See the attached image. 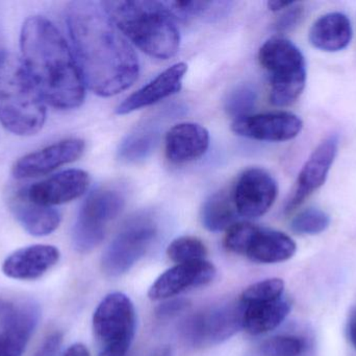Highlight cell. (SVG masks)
I'll list each match as a JSON object with an SVG mask.
<instances>
[{"instance_id": "cell-20", "label": "cell", "mask_w": 356, "mask_h": 356, "mask_svg": "<svg viewBox=\"0 0 356 356\" xmlns=\"http://www.w3.org/2000/svg\"><path fill=\"white\" fill-rule=\"evenodd\" d=\"M209 146V131L198 123H178L165 138L167 158L175 164L197 160L207 153Z\"/></svg>"}, {"instance_id": "cell-2", "label": "cell", "mask_w": 356, "mask_h": 356, "mask_svg": "<svg viewBox=\"0 0 356 356\" xmlns=\"http://www.w3.org/2000/svg\"><path fill=\"white\" fill-rule=\"evenodd\" d=\"M22 64L44 102L60 110L85 100V81L66 40L43 16H31L20 35Z\"/></svg>"}, {"instance_id": "cell-21", "label": "cell", "mask_w": 356, "mask_h": 356, "mask_svg": "<svg viewBox=\"0 0 356 356\" xmlns=\"http://www.w3.org/2000/svg\"><path fill=\"white\" fill-rule=\"evenodd\" d=\"M353 37V25L343 13H328L318 18L309 29L312 45L326 52L345 49Z\"/></svg>"}, {"instance_id": "cell-31", "label": "cell", "mask_w": 356, "mask_h": 356, "mask_svg": "<svg viewBox=\"0 0 356 356\" xmlns=\"http://www.w3.org/2000/svg\"><path fill=\"white\" fill-rule=\"evenodd\" d=\"M284 282L280 278L263 280L248 286L241 296L242 304L266 302L284 296Z\"/></svg>"}, {"instance_id": "cell-33", "label": "cell", "mask_w": 356, "mask_h": 356, "mask_svg": "<svg viewBox=\"0 0 356 356\" xmlns=\"http://www.w3.org/2000/svg\"><path fill=\"white\" fill-rule=\"evenodd\" d=\"M303 13H305V10L302 6L297 2H294L292 6L284 10L282 16L276 21V29L280 31H286L294 29L303 18Z\"/></svg>"}, {"instance_id": "cell-4", "label": "cell", "mask_w": 356, "mask_h": 356, "mask_svg": "<svg viewBox=\"0 0 356 356\" xmlns=\"http://www.w3.org/2000/svg\"><path fill=\"white\" fill-rule=\"evenodd\" d=\"M45 102L22 61L0 50V121L10 133L31 136L43 127Z\"/></svg>"}, {"instance_id": "cell-12", "label": "cell", "mask_w": 356, "mask_h": 356, "mask_svg": "<svg viewBox=\"0 0 356 356\" xmlns=\"http://www.w3.org/2000/svg\"><path fill=\"white\" fill-rule=\"evenodd\" d=\"M85 148V141L77 138L54 142L21 157L13 167V176L16 179L25 180L48 175L58 167L81 158Z\"/></svg>"}, {"instance_id": "cell-19", "label": "cell", "mask_w": 356, "mask_h": 356, "mask_svg": "<svg viewBox=\"0 0 356 356\" xmlns=\"http://www.w3.org/2000/svg\"><path fill=\"white\" fill-rule=\"evenodd\" d=\"M186 70H188V66L184 63H177L169 67L147 85L127 98L116 109L117 114H129L134 111L152 106L164 98L177 93L181 89L182 79Z\"/></svg>"}, {"instance_id": "cell-15", "label": "cell", "mask_w": 356, "mask_h": 356, "mask_svg": "<svg viewBox=\"0 0 356 356\" xmlns=\"http://www.w3.org/2000/svg\"><path fill=\"white\" fill-rule=\"evenodd\" d=\"M90 176L83 169H67L26 188L29 200L54 207L71 202L87 192Z\"/></svg>"}, {"instance_id": "cell-29", "label": "cell", "mask_w": 356, "mask_h": 356, "mask_svg": "<svg viewBox=\"0 0 356 356\" xmlns=\"http://www.w3.org/2000/svg\"><path fill=\"white\" fill-rule=\"evenodd\" d=\"M257 92L253 86L242 84L229 92L225 100V110L234 119L248 116L254 109Z\"/></svg>"}, {"instance_id": "cell-16", "label": "cell", "mask_w": 356, "mask_h": 356, "mask_svg": "<svg viewBox=\"0 0 356 356\" xmlns=\"http://www.w3.org/2000/svg\"><path fill=\"white\" fill-rule=\"evenodd\" d=\"M216 268L207 261L180 263L160 276L149 288L152 300H165L190 288L205 286L213 281Z\"/></svg>"}, {"instance_id": "cell-28", "label": "cell", "mask_w": 356, "mask_h": 356, "mask_svg": "<svg viewBox=\"0 0 356 356\" xmlns=\"http://www.w3.org/2000/svg\"><path fill=\"white\" fill-rule=\"evenodd\" d=\"M332 223L330 215L319 208H309L301 211L293 219L291 228L300 235H318L326 231Z\"/></svg>"}, {"instance_id": "cell-17", "label": "cell", "mask_w": 356, "mask_h": 356, "mask_svg": "<svg viewBox=\"0 0 356 356\" xmlns=\"http://www.w3.org/2000/svg\"><path fill=\"white\" fill-rule=\"evenodd\" d=\"M60 251L50 245H33L19 249L6 257L2 272L16 280H35L47 273L60 261Z\"/></svg>"}, {"instance_id": "cell-3", "label": "cell", "mask_w": 356, "mask_h": 356, "mask_svg": "<svg viewBox=\"0 0 356 356\" xmlns=\"http://www.w3.org/2000/svg\"><path fill=\"white\" fill-rule=\"evenodd\" d=\"M117 29L148 56L168 60L177 54L180 36L173 16L163 1H102Z\"/></svg>"}, {"instance_id": "cell-24", "label": "cell", "mask_w": 356, "mask_h": 356, "mask_svg": "<svg viewBox=\"0 0 356 356\" xmlns=\"http://www.w3.org/2000/svg\"><path fill=\"white\" fill-rule=\"evenodd\" d=\"M238 211L232 190H221L209 196L201 208V222L211 232L223 231L236 224Z\"/></svg>"}, {"instance_id": "cell-34", "label": "cell", "mask_w": 356, "mask_h": 356, "mask_svg": "<svg viewBox=\"0 0 356 356\" xmlns=\"http://www.w3.org/2000/svg\"><path fill=\"white\" fill-rule=\"evenodd\" d=\"M63 342V334L60 332H52L44 339L33 356H56Z\"/></svg>"}, {"instance_id": "cell-25", "label": "cell", "mask_w": 356, "mask_h": 356, "mask_svg": "<svg viewBox=\"0 0 356 356\" xmlns=\"http://www.w3.org/2000/svg\"><path fill=\"white\" fill-rule=\"evenodd\" d=\"M160 131L154 125H146L127 136L118 150V157L124 162L136 163L147 158L160 140Z\"/></svg>"}, {"instance_id": "cell-36", "label": "cell", "mask_w": 356, "mask_h": 356, "mask_svg": "<svg viewBox=\"0 0 356 356\" xmlns=\"http://www.w3.org/2000/svg\"><path fill=\"white\" fill-rule=\"evenodd\" d=\"M347 334L351 344L356 349V305L349 316L348 323H347Z\"/></svg>"}, {"instance_id": "cell-38", "label": "cell", "mask_w": 356, "mask_h": 356, "mask_svg": "<svg viewBox=\"0 0 356 356\" xmlns=\"http://www.w3.org/2000/svg\"><path fill=\"white\" fill-rule=\"evenodd\" d=\"M294 2L295 1H278V0H275V1L268 2V8H269V10H272V12H282V10L289 8V6H292Z\"/></svg>"}, {"instance_id": "cell-26", "label": "cell", "mask_w": 356, "mask_h": 356, "mask_svg": "<svg viewBox=\"0 0 356 356\" xmlns=\"http://www.w3.org/2000/svg\"><path fill=\"white\" fill-rule=\"evenodd\" d=\"M173 17L179 19L200 18L204 20H218L227 14L232 2L229 1H164Z\"/></svg>"}, {"instance_id": "cell-8", "label": "cell", "mask_w": 356, "mask_h": 356, "mask_svg": "<svg viewBox=\"0 0 356 356\" xmlns=\"http://www.w3.org/2000/svg\"><path fill=\"white\" fill-rule=\"evenodd\" d=\"M156 235L158 225L152 215L141 213L131 217L104 253L102 271L110 277L127 273L149 250Z\"/></svg>"}, {"instance_id": "cell-23", "label": "cell", "mask_w": 356, "mask_h": 356, "mask_svg": "<svg viewBox=\"0 0 356 356\" xmlns=\"http://www.w3.org/2000/svg\"><path fill=\"white\" fill-rule=\"evenodd\" d=\"M243 307V328L253 336H259L277 328L288 317L292 305L288 298L282 296L275 300Z\"/></svg>"}, {"instance_id": "cell-10", "label": "cell", "mask_w": 356, "mask_h": 356, "mask_svg": "<svg viewBox=\"0 0 356 356\" xmlns=\"http://www.w3.org/2000/svg\"><path fill=\"white\" fill-rule=\"evenodd\" d=\"M339 146L340 140L338 136L330 135L313 150L299 173L294 189L284 207L286 213L296 210L307 199L325 184L338 155Z\"/></svg>"}, {"instance_id": "cell-1", "label": "cell", "mask_w": 356, "mask_h": 356, "mask_svg": "<svg viewBox=\"0 0 356 356\" xmlns=\"http://www.w3.org/2000/svg\"><path fill=\"white\" fill-rule=\"evenodd\" d=\"M66 22L75 60L94 93L108 98L135 83L140 70L137 54L100 2H70Z\"/></svg>"}, {"instance_id": "cell-35", "label": "cell", "mask_w": 356, "mask_h": 356, "mask_svg": "<svg viewBox=\"0 0 356 356\" xmlns=\"http://www.w3.org/2000/svg\"><path fill=\"white\" fill-rule=\"evenodd\" d=\"M188 301L184 300V299L169 301V302L164 303L159 307L156 315L161 319H169V318L175 317L178 314L182 313L184 309H188Z\"/></svg>"}, {"instance_id": "cell-14", "label": "cell", "mask_w": 356, "mask_h": 356, "mask_svg": "<svg viewBox=\"0 0 356 356\" xmlns=\"http://www.w3.org/2000/svg\"><path fill=\"white\" fill-rule=\"evenodd\" d=\"M39 319L38 305L8 301L0 315V356H22Z\"/></svg>"}, {"instance_id": "cell-22", "label": "cell", "mask_w": 356, "mask_h": 356, "mask_svg": "<svg viewBox=\"0 0 356 356\" xmlns=\"http://www.w3.org/2000/svg\"><path fill=\"white\" fill-rule=\"evenodd\" d=\"M296 250V242L284 232L257 226L245 255L254 263H277L292 258Z\"/></svg>"}, {"instance_id": "cell-30", "label": "cell", "mask_w": 356, "mask_h": 356, "mask_svg": "<svg viewBox=\"0 0 356 356\" xmlns=\"http://www.w3.org/2000/svg\"><path fill=\"white\" fill-rule=\"evenodd\" d=\"M307 340L302 336L284 334L274 336L261 346L264 356H303L307 353Z\"/></svg>"}, {"instance_id": "cell-18", "label": "cell", "mask_w": 356, "mask_h": 356, "mask_svg": "<svg viewBox=\"0 0 356 356\" xmlns=\"http://www.w3.org/2000/svg\"><path fill=\"white\" fill-rule=\"evenodd\" d=\"M8 207L17 222L31 235H49L60 226V212L54 207L43 206L29 200L26 188H20L10 194Z\"/></svg>"}, {"instance_id": "cell-11", "label": "cell", "mask_w": 356, "mask_h": 356, "mask_svg": "<svg viewBox=\"0 0 356 356\" xmlns=\"http://www.w3.org/2000/svg\"><path fill=\"white\" fill-rule=\"evenodd\" d=\"M238 215L255 219L267 213L278 194L277 183L267 171L259 167L247 169L232 189Z\"/></svg>"}, {"instance_id": "cell-6", "label": "cell", "mask_w": 356, "mask_h": 356, "mask_svg": "<svg viewBox=\"0 0 356 356\" xmlns=\"http://www.w3.org/2000/svg\"><path fill=\"white\" fill-rule=\"evenodd\" d=\"M136 309L123 293L108 295L96 309L93 330L99 344L98 356H125L136 334Z\"/></svg>"}, {"instance_id": "cell-7", "label": "cell", "mask_w": 356, "mask_h": 356, "mask_svg": "<svg viewBox=\"0 0 356 356\" xmlns=\"http://www.w3.org/2000/svg\"><path fill=\"white\" fill-rule=\"evenodd\" d=\"M124 194L117 188L100 187L93 190L79 209L72 242L77 252L89 253L99 246L106 228L124 208Z\"/></svg>"}, {"instance_id": "cell-32", "label": "cell", "mask_w": 356, "mask_h": 356, "mask_svg": "<svg viewBox=\"0 0 356 356\" xmlns=\"http://www.w3.org/2000/svg\"><path fill=\"white\" fill-rule=\"evenodd\" d=\"M257 226L247 222L234 224L226 230L224 246L228 251L236 254L245 255L254 234Z\"/></svg>"}, {"instance_id": "cell-27", "label": "cell", "mask_w": 356, "mask_h": 356, "mask_svg": "<svg viewBox=\"0 0 356 356\" xmlns=\"http://www.w3.org/2000/svg\"><path fill=\"white\" fill-rule=\"evenodd\" d=\"M167 255L173 263L180 265L192 261H204L207 255V249L199 238L181 236L169 245Z\"/></svg>"}, {"instance_id": "cell-5", "label": "cell", "mask_w": 356, "mask_h": 356, "mask_svg": "<svg viewBox=\"0 0 356 356\" xmlns=\"http://www.w3.org/2000/svg\"><path fill=\"white\" fill-rule=\"evenodd\" d=\"M259 61L269 77L271 104H294L307 85V63L301 50L286 38L274 37L261 46Z\"/></svg>"}, {"instance_id": "cell-37", "label": "cell", "mask_w": 356, "mask_h": 356, "mask_svg": "<svg viewBox=\"0 0 356 356\" xmlns=\"http://www.w3.org/2000/svg\"><path fill=\"white\" fill-rule=\"evenodd\" d=\"M63 356H91L90 355L89 350L85 345L81 344V343H76V344L71 345L66 351H65Z\"/></svg>"}, {"instance_id": "cell-39", "label": "cell", "mask_w": 356, "mask_h": 356, "mask_svg": "<svg viewBox=\"0 0 356 356\" xmlns=\"http://www.w3.org/2000/svg\"><path fill=\"white\" fill-rule=\"evenodd\" d=\"M161 356H172V355H171V351L169 350V349H166V350H165L164 353L161 355Z\"/></svg>"}, {"instance_id": "cell-9", "label": "cell", "mask_w": 356, "mask_h": 356, "mask_svg": "<svg viewBox=\"0 0 356 356\" xmlns=\"http://www.w3.org/2000/svg\"><path fill=\"white\" fill-rule=\"evenodd\" d=\"M241 304H224L193 316L184 327V336L195 346L219 344L243 328Z\"/></svg>"}, {"instance_id": "cell-13", "label": "cell", "mask_w": 356, "mask_h": 356, "mask_svg": "<svg viewBox=\"0 0 356 356\" xmlns=\"http://www.w3.org/2000/svg\"><path fill=\"white\" fill-rule=\"evenodd\" d=\"M303 129V121L294 113L269 112L234 119V134L261 141L284 142L294 139Z\"/></svg>"}]
</instances>
